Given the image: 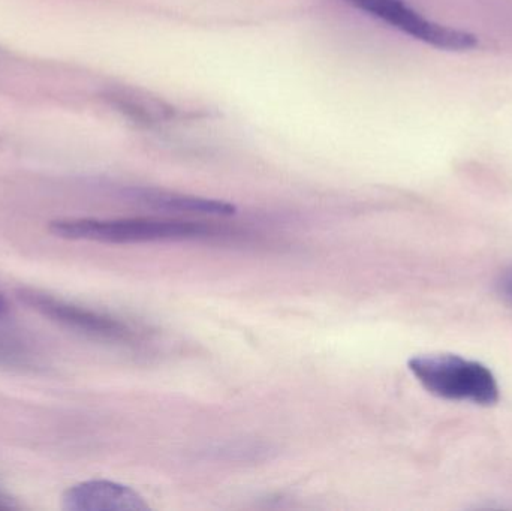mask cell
Returning <instances> with one entry per match:
<instances>
[{"label":"cell","instance_id":"cell-1","mask_svg":"<svg viewBox=\"0 0 512 511\" xmlns=\"http://www.w3.org/2000/svg\"><path fill=\"white\" fill-rule=\"evenodd\" d=\"M213 228L198 222L153 218H66L50 222V233L60 239L84 242L128 243L168 242L207 237Z\"/></svg>","mask_w":512,"mask_h":511},{"label":"cell","instance_id":"cell-2","mask_svg":"<svg viewBox=\"0 0 512 511\" xmlns=\"http://www.w3.org/2000/svg\"><path fill=\"white\" fill-rule=\"evenodd\" d=\"M408 366L418 383L438 398L483 407L499 401L498 381L483 363L453 354H433L414 357Z\"/></svg>","mask_w":512,"mask_h":511},{"label":"cell","instance_id":"cell-3","mask_svg":"<svg viewBox=\"0 0 512 511\" xmlns=\"http://www.w3.org/2000/svg\"><path fill=\"white\" fill-rule=\"evenodd\" d=\"M355 8L384 21L405 35L439 50L469 51L477 47V36L465 30L436 23L415 11L405 0H348Z\"/></svg>","mask_w":512,"mask_h":511},{"label":"cell","instance_id":"cell-4","mask_svg":"<svg viewBox=\"0 0 512 511\" xmlns=\"http://www.w3.org/2000/svg\"><path fill=\"white\" fill-rule=\"evenodd\" d=\"M17 294L18 299L33 311L84 335L113 342H134L138 338L129 324L111 315L74 305L32 288H21Z\"/></svg>","mask_w":512,"mask_h":511},{"label":"cell","instance_id":"cell-5","mask_svg":"<svg viewBox=\"0 0 512 511\" xmlns=\"http://www.w3.org/2000/svg\"><path fill=\"white\" fill-rule=\"evenodd\" d=\"M62 509L68 511H146L144 498L129 486L110 480H89L66 489Z\"/></svg>","mask_w":512,"mask_h":511},{"label":"cell","instance_id":"cell-6","mask_svg":"<svg viewBox=\"0 0 512 511\" xmlns=\"http://www.w3.org/2000/svg\"><path fill=\"white\" fill-rule=\"evenodd\" d=\"M138 200L147 206L168 212L198 213V215L231 216L236 213V207L225 201L207 200V198L191 197V195L174 194V192L144 191L135 192Z\"/></svg>","mask_w":512,"mask_h":511},{"label":"cell","instance_id":"cell-7","mask_svg":"<svg viewBox=\"0 0 512 511\" xmlns=\"http://www.w3.org/2000/svg\"><path fill=\"white\" fill-rule=\"evenodd\" d=\"M498 290L502 297L512 305V266L502 272L498 281Z\"/></svg>","mask_w":512,"mask_h":511},{"label":"cell","instance_id":"cell-8","mask_svg":"<svg viewBox=\"0 0 512 511\" xmlns=\"http://www.w3.org/2000/svg\"><path fill=\"white\" fill-rule=\"evenodd\" d=\"M6 311V302H5V299H3L2 296H0V314H2V312H5Z\"/></svg>","mask_w":512,"mask_h":511}]
</instances>
